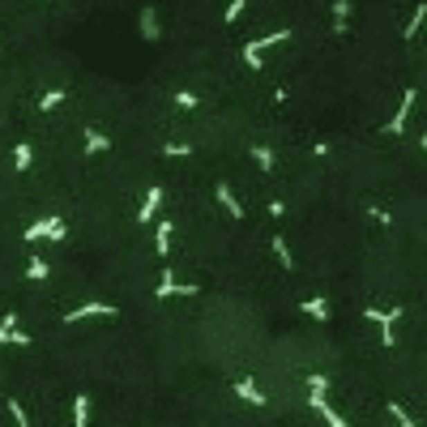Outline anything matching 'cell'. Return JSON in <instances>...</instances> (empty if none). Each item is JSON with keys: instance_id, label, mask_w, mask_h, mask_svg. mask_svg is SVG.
<instances>
[{"instance_id": "7c38bea8", "label": "cell", "mask_w": 427, "mask_h": 427, "mask_svg": "<svg viewBox=\"0 0 427 427\" xmlns=\"http://www.w3.org/2000/svg\"><path fill=\"white\" fill-rule=\"evenodd\" d=\"M423 17H427V5H419V9H415V17L406 21V39H415V35H419V26H423Z\"/></svg>"}, {"instance_id": "3957f363", "label": "cell", "mask_w": 427, "mask_h": 427, "mask_svg": "<svg viewBox=\"0 0 427 427\" xmlns=\"http://www.w3.org/2000/svg\"><path fill=\"white\" fill-rule=\"evenodd\" d=\"M308 406H312V410L325 419V427H350V423H346V419H342V415L329 406V401H325V397H316V393H308Z\"/></svg>"}, {"instance_id": "7a4b0ae2", "label": "cell", "mask_w": 427, "mask_h": 427, "mask_svg": "<svg viewBox=\"0 0 427 427\" xmlns=\"http://www.w3.org/2000/svg\"><path fill=\"white\" fill-rule=\"evenodd\" d=\"M291 39V30H273L265 39H253V43H244V64H261V56L269 52V47H282Z\"/></svg>"}, {"instance_id": "8fae6325", "label": "cell", "mask_w": 427, "mask_h": 427, "mask_svg": "<svg viewBox=\"0 0 427 427\" xmlns=\"http://www.w3.org/2000/svg\"><path fill=\"white\" fill-rule=\"evenodd\" d=\"M244 13H248V0H231V5L222 9V21H239Z\"/></svg>"}, {"instance_id": "5bb4252c", "label": "cell", "mask_w": 427, "mask_h": 427, "mask_svg": "<svg viewBox=\"0 0 427 427\" xmlns=\"http://www.w3.org/2000/svg\"><path fill=\"white\" fill-rule=\"evenodd\" d=\"M389 415L397 419V427H415V419H410L406 410H401V406H389Z\"/></svg>"}, {"instance_id": "2e32d148", "label": "cell", "mask_w": 427, "mask_h": 427, "mask_svg": "<svg viewBox=\"0 0 427 427\" xmlns=\"http://www.w3.org/2000/svg\"><path fill=\"white\" fill-rule=\"evenodd\" d=\"M419 145H423V149H427V137H423V141H419Z\"/></svg>"}, {"instance_id": "30bf717a", "label": "cell", "mask_w": 427, "mask_h": 427, "mask_svg": "<svg viewBox=\"0 0 427 427\" xmlns=\"http://www.w3.org/2000/svg\"><path fill=\"white\" fill-rule=\"evenodd\" d=\"M304 312H308V316H316V320H329V304H325V299H308Z\"/></svg>"}, {"instance_id": "9c48e42d", "label": "cell", "mask_w": 427, "mask_h": 427, "mask_svg": "<svg viewBox=\"0 0 427 427\" xmlns=\"http://www.w3.org/2000/svg\"><path fill=\"white\" fill-rule=\"evenodd\" d=\"M235 393H239L244 401H253V406H265V393H257V389L248 385V381H239V385H235Z\"/></svg>"}, {"instance_id": "8992f818", "label": "cell", "mask_w": 427, "mask_h": 427, "mask_svg": "<svg viewBox=\"0 0 427 427\" xmlns=\"http://www.w3.org/2000/svg\"><path fill=\"white\" fill-rule=\"evenodd\" d=\"M171 235H175V222H171V218H163V222H158V231H154V248H158V257H167Z\"/></svg>"}, {"instance_id": "52a82bcc", "label": "cell", "mask_w": 427, "mask_h": 427, "mask_svg": "<svg viewBox=\"0 0 427 427\" xmlns=\"http://www.w3.org/2000/svg\"><path fill=\"white\" fill-rule=\"evenodd\" d=\"M273 257L282 261V269H295V257H291V244L282 235H273Z\"/></svg>"}, {"instance_id": "5b68a950", "label": "cell", "mask_w": 427, "mask_h": 427, "mask_svg": "<svg viewBox=\"0 0 427 427\" xmlns=\"http://www.w3.org/2000/svg\"><path fill=\"white\" fill-rule=\"evenodd\" d=\"M158 206H163V188H149L145 201H141V210H137V222H141V227H145V222H154Z\"/></svg>"}, {"instance_id": "ba28073f", "label": "cell", "mask_w": 427, "mask_h": 427, "mask_svg": "<svg viewBox=\"0 0 427 427\" xmlns=\"http://www.w3.org/2000/svg\"><path fill=\"white\" fill-rule=\"evenodd\" d=\"M350 26V0H334V30Z\"/></svg>"}, {"instance_id": "4fadbf2b", "label": "cell", "mask_w": 427, "mask_h": 427, "mask_svg": "<svg viewBox=\"0 0 427 427\" xmlns=\"http://www.w3.org/2000/svg\"><path fill=\"white\" fill-rule=\"evenodd\" d=\"M253 158H257V167H265V171L273 167V154H269L265 145H253Z\"/></svg>"}, {"instance_id": "6da1fadb", "label": "cell", "mask_w": 427, "mask_h": 427, "mask_svg": "<svg viewBox=\"0 0 427 427\" xmlns=\"http://www.w3.org/2000/svg\"><path fill=\"white\" fill-rule=\"evenodd\" d=\"M415 107H419V90H415V86H406V94H401V103H397V111H393V120L385 124V129H389L393 137H397V133H406V124H410Z\"/></svg>"}, {"instance_id": "277c9868", "label": "cell", "mask_w": 427, "mask_h": 427, "mask_svg": "<svg viewBox=\"0 0 427 427\" xmlns=\"http://www.w3.org/2000/svg\"><path fill=\"white\" fill-rule=\"evenodd\" d=\"M214 197H218V206L227 210L235 222L244 218V206H239V197H235V188H231V184H218V188H214Z\"/></svg>"}, {"instance_id": "9a60e30c", "label": "cell", "mask_w": 427, "mask_h": 427, "mask_svg": "<svg viewBox=\"0 0 427 427\" xmlns=\"http://www.w3.org/2000/svg\"><path fill=\"white\" fill-rule=\"evenodd\" d=\"M197 103H201V98H197V94H188V90H184V94H175V107H197Z\"/></svg>"}]
</instances>
